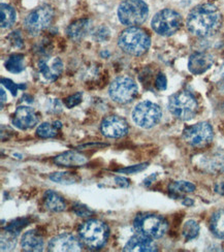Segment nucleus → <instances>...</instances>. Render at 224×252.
<instances>
[{"label":"nucleus","mask_w":224,"mask_h":252,"mask_svg":"<svg viewBox=\"0 0 224 252\" xmlns=\"http://www.w3.org/2000/svg\"><path fill=\"white\" fill-rule=\"evenodd\" d=\"M222 17L219 9L211 3L195 6L188 14L186 26L189 32L197 37H209L219 30Z\"/></svg>","instance_id":"nucleus-1"},{"label":"nucleus","mask_w":224,"mask_h":252,"mask_svg":"<svg viewBox=\"0 0 224 252\" xmlns=\"http://www.w3.org/2000/svg\"><path fill=\"white\" fill-rule=\"evenodd\" d=\"M151 45L150 36L138 27H128L118 37V46L128 55L142 56Z\"/></svg>","instance_id":"nucleus-2"},{"label":"nucleus","mask_w":224,"mask_h":252,"mask_svg":"<svg viewBox=\"0 0 224 252\" xmlns=\"http://www.w3.org/2000/svg\"><path fill=\"white\" fill-rule=\"evenodd\" d=\"M133 227L136 234L149 239L162 238L167 232L166 220L157 214H138L133 220Z\"/></svg>","instance_id":"nucleus-3"},{"label":"nucleus","mask_w":224,"mask_h":252,"mask_svg":"<svg viewBox=\"0 0 224 252\" xmlns=\"http://www.w3.org/2000/svg\"><path fill=\"white\" fill-rule=\"evenodd\" d=\"M82 242L88 248L97 250L102 248L109 239V228L99 220L92 219L82 224L79 229Z\"/></svg>","instance_id":"nucleus-4"},{"label":"nucleus","mask_w":224,"mask_h":252,"mask_svg":"<svg viewBox=\"0 0 224 252\" xmlns=\"http://www.w3.org/2000/svg\"><path fill=\"white\" fill-rule=\"evenodd\" d=\"M197 109L198 104L195 97L188 91L177 92L168 99V110L179 120H191L196 115Z\"/></svg>","instance_id":"nucleus-5"},{"label":"nucleus","mask_w":224,"mask_h":252,"mask_svg":"<svg viewBox=\"0 0 224 252\" xmlns=\"http://www.w3.org/2000/svg\"><path fill=\"white\" fill-rule=\"evenodd\" d=\"M149 15V7L143 0H124L118 7L119 21L126 26L143 24Z\"/></svg>","instance_id":"nucleus-6"},{"label":"nucleus","mask_w":224,"mask_h":252,"mask_svg":"<svg viewBox=\"0 0 224 252\" xmlns=\"http://www.w3.org/2000/svg\"><path fill=\"white\" fill-rule=\"evenodd\" d=\"M151 25L157 34L170 36L175 34L182 25V17L174 9L165 8L153 17Z\"/></svg>","instance_id":"nucleus-7"},{"label":"nucleus","mask_w":224,"mask_h":252,"mask_svg":"<svg viewBox=\"0 0 224 252\" xmlns=\"http://www.w3.org/2000/svg\"><path fill=\"white\" fill-rule=\"evenodd\" d=\"M162 117V111L158 104L152 101L137 103L132 111L133 122L142 128H151L159 123Z\"/></svg>","instance_id":"nucleus-8"},{"label":"nucleus","mask_w":224,"mask_h":252,"mask_svg":"<svg viewBox=\"0 0 224 252\" xmlns=\"http://www.w3.org/2000/svg\"><path fill=\"white\" fill-rule=\"evenodd\" d=\"M111 98L121 104L131 102L137 95L138 87L129 77H119L115 79L109 89Z\"/></svg>","instance_id":"nucleus-9"},{"label":"nucleus","mask_w":224,"mask_h":252,"mask_svg":"<svg viewBox=\"0 0 224 252\" xmlns=\"http://www.w3.org/2000/svg\"><path fill=\"white\" fill-rule=\"evenodd\" d=\"M53 16H54V10L50 5H40L27 15L24 26L30 34L37 35L50 25Z\"/></svg>","instance_id":"nucleus-10"},{"label":"nucleus","mask_w":224,"mask_h":252,"mask_svg":"<svg viewBox=\"0 0 224 252\" xmlns=\"http://www.w3.org/2000/svg\"><path fill=\"white\" fill-rule=\"evenodd\" d=\"M214 136L212 126L208 122H199L189 126L183 133L184 140L192 147L202 148L208 146Z\"/></svg>","instance_id":"nucleus-11"},{"label":"nucleus","mask_w":224,"mask_h":252,"mask_svg":"<svg viewBox=\"0 0 224 252\" xmlns=\"http://www.w3.org/2000/svg\"><path fill=\"white\" fill-rule=\"evenodd\" d=\"M100 129L103 135L111 139H119L128 132V124L122 117L112 115L102 120Z\"/></svg>","instance_id":"nucleus-12"},{"label":"nucleus","mask_w":224,"mask_h":252,"mask_svg":"<svg viewBox=\"0 0 224 252\" xmlns=\"http://www.w3.org/2000/svg\"><path fill=\"white\" fill-rule=\"evenodd\" d=\"M80 241L72 235L64 234L59 235L50 240L48 250L52 252H71L81 251Z\"/></svg>","instance_id":"nucleus-13"},{"label":"nucleus","mask_w":224,"mask_h":252,"mask_svg":"<svg viewBox=\"0 0 224 252\" xmlns=\"http://www.w3.org/2000/svg\"><path fill=\"white\" fill-rule=\"evenodd\" d=\"M37 66L42 77L48 81L57 80L63 71V63L58 57L40 58Z\"/></svg>","instance_id":"nucleus-14"},{"label":"nucleus","mask_w":224,"mask_h":252,"mask_svg":"<svg viewBox=\"0 0 224 252\" xmlns=\"http://www.w3.org/2000/svg\"><path fill=\"white\" fill-rule=\"evenodd\" d=\"M37 122L38 117L33 109L26 106H21L17 108L13 119V124L17 128L26 130L34 127Z\"/></svg>","instance_id":"nucleus-15"},{"label":"nucleus","mask_w":224,"mask_h":252,"mask_svg":"<svg viewBox=\"0 0 224 252\" xmlns=\"http://www.w3.org/2000/svg\"><path fill=\"white\" fill-rule=\"evenodd\" d=\"M214 63V58L206 52H195L189 57L188 69L193 75H202L208 71Z\"/></svg>","instance_id":"nucleus-16"},{"label":"nucleus","mask_w":224,"mask_h":252,"mask_svg":"<svg viewBox=\"0 0 224 252\" xmlns=\"http://www.w3.org/2000/svg\"><path fill=\"white\" fill-rule=\"evenodd\" d=\"M125 252H154L157 251V247L152 239L144 237L140 234L131 237L123 248Z\"/></svg>","instance_id":"nucleus-17"},{"label":"nucleus","mask_w":224,"mask_h":252,"mask_svg":"<svg viewBox=\"0 0 224 252\" xmlns=\"http://www.w3.org/2000/svg\"><path fill=\"white\" fill-rule=\"evenodd\" d=\"M88 161L87 157L76 151H66L55 157L54 162L60 166H82Z\"/></svg>","instance_id":"nucleus-18"},{"label":"nucleus","mask_w":224,"mask_h":252,"mask_svg":"<svg viewBox=\"0 0 224 252\" xmlns=\"http://www.w3.org/2000/svg\"><path fill=\"white\" fill-rule=\"evenodd\" d=\"M44 239H42L35 230L26 232L21 239V247L24 251L38 252L44 250Z\"/></svg>","instance_id":"nucleus-19"},{"label":"nucleus","mask_w":224,"mask_h":252,"mask_svg":"<svg viewBox=\"0 0 224 252\" xmlns=\"http://www.w3.org/2000/svg\"><path fill=\"white\" fill-rule=\"evenodd\" d=\"M90 21L88 19H81L71 23L66 30L68 37L74 41L81 40L85 35H86L90 30Z\"/></svg>","instance_id":"nucleus-20"},{"label":"nucleus","mask_w":224,"mask_h":252,"mask_svg":"<svg viewBox=\"0 0 224 252\" xmlns=\"http://www.w3.org/2000/svg\"><path fill=\"white\" fill-rule=\"evenodd\" d=\"M45 207L52 212H62L66 209V204L58 193L49 190L45 194Z\"/></svg>","instance_id":"nucleus-21"},{"label":"nucleus","mask_w":224,"mask_h":252,"mask_svg":"<svg viewBox=\"0 0 224 252\" xmlns=\"http://www.w3.org/2000/svg\"><path fill=\"white\" fill-rule=\"evenodd\" d=\"M210 228L215 237L224 239V210H219L212 215Z\"/></svg>","instance_id":"nucleus-22"},{"label":"nucleus","mask_w":224,"mask_h":252,"mask_svg":"<svg viewBox=\"0 0 224 252\" xmlns=\"http://www.w3.org/2000/svg\"><path fill=\"white\" fill-rule=\"evenodd\" d=\"M0 16H1V28L7 29L14 25L16 21V10L13 6L1 3L0 5Z\"/></svg>","instance_id":"nucleus-23"},{"label":"nucleus","mask_w":224,"mask_h":252,"mask_svg":"<svg viewBox=\"0 0 224 252\" xmlns=\"http://www.w3.org/2000/svg\"><path fill=\"white\" fill-rule=\"evenodd\" d=\"M5 68L12 73H20L25 68L24 56L22 54L10 55L4 62Z\"/></svg>","instance_id":"nucleus-24"},{"label":"nucleus","mask_w":224,"mask_h":252,"mask_svg":"<svg viewBox=\"0 0 224 252\" xmlns=\"http://www.w3.org/2000/svg\"><path fill=\"white\" fill-rule=\"evenodd\" d=\"M50 179L59 184L71 185L78 183L80 181V177L71 172H56L50 175Z\"/></svg>","instance_id":"nucleus-25"},{"label":"nucleus","mask_w":224,"mask_h":252,"mask_svg":"<svg viewBox=\"0 0 224 252\" xmlns=\"http://www.w3.org/2000/svg\"><path fill=\"white\" fill-rule=\"evenodd\" d=\"M169 191L173 193V195H180L183 193L193 192L195 190V185H193L187 181H176L169 185Z\"/></svg>","instance_id":"nucleus-26"},{"label":"nucleus","mask_w":224,"mask_h":252,"mask_svg":"<svg viewBox=\"0 0 224 252\" xmlns=\"http://www.w3.org/2000/svg\"><path fill=\"white\" fill-rule=\"evenodd\" d=\"M58 128L55 126V124L45 122L40 124L37 129H36V134L39 136V138L42 139H49V138H54L55 135H57Z\"/></svg>","instance_id":"nucleus-27"},{"label":"nucleus","mask_w":224,"mask_h":252,"mask_svg":"<svg viewBox=\"0 0 224 252\" xmlns=\"http://www.w3.org/2000/svg\"><path fill=\"white\" fill-rule=\"evenodd\" d=\"M183 236L187 241L195 239L199 234V225L195 220H187L183 226Z\"/></svg>","instance_id":"nucleus-28"},{"label":"nucleus","mask_w":224,"mask_h":252,"mask_svg":"<svg viewBox=\"0 0 224 252\" xmlns=\"http://www.w3.org/2000/svg\"><path fill=\"white\" fill-rule=\"evenodd\" d=\"M16 235L5 230V235H1V251L13 250L16 246Z\"/></svg>","instance_id":"nucleus-29"},{"label":"nucleus","mask_w":224,"mask_h":252,"mask_svg":"<svg viewBox=\"0 0 224 252\" xmlns=\"http://www.w3.org/2000/svg\"><path fill=\"white\" fill-rule=\"evenodd\" d=\"M27 224H28V221L26 219H24V218L23 219H17V220H15V221H13L12 223H9L6 226L5 230L18 236L19 233L21 232V229H22L24 226H26Z\"/></svg>","instance_id":"nucleus-30"},{"label":"nucleus","mask_w":224,"mask_h":252,"mask_svg":"<svg viewBox=\"0 0 224 252\" xmlns=\"http://www.w3.org/2000/svg\"><path fill=\"white\" fill-rule=\"evenodd\" d=\"M1 85L4 86L8 91H10V93H12L14 96L17 95L19 88H25L24 85L23 86L22 85H17V84L14 83L12 80L5 79V78H1Z\"/></svg>","instance_id":"nucleus-31"},{"label":"nucleus","mask_w":224,"mask_h":252,"mask_svg":"<svg viewBox=\"0 0 224 252\" xmlns=\"http://www.w3.org/2000/svg\"><path fill=\"white\" fill-rule=\"evenodd\" d=\"M81 100H82V94L76 93L64 100V104H65L67 108H73V107L78 106V104L81 102Z\"/></svg>","instance_id":"nucleus-32"},{"label":"nucleus","mask_w":224,"mask_h":252,"mask_svg":"<svg viewBox=\"0 0 224 252\" xmlns=\"http://www.w3.org/2000/svg\"><path fill=\"white\" fill-rule=\"evenodd\" d=\"M73 211L78 216H81V217H89V216L92 215L91 210L88 207L83 206V205H76V206H74Z\"/></svg>","instance_id":"nucleus-33"},{"label":"nucleus","mask_w":224,"mask_h":252,"mask_svg":"<svg viewBox=\"0 0 224 252\" xmlns=\"http://www.w3.org/2000/svg\"><path fill=\"white\" fill-rule=\"evenodd\" d=\"M155 86L160 91H163V90L166 89L167 80H166L165 75H163V73H159V75L156 77V80H155Z\"/></svg>","instance_id":"nucleus-34"},{"label":"nucleus","mask_w":224,"mask_h":252,"mask_svg":"<svg viewBox=\"0 0 224 252\" xmlns=\"http://www.w3.org/2000/svg\"><path fill=\"white\" fill-rule=\"evenodd\" d=\"M148 166V163H143V164H136V165H132L129 167H125V169L120 170V173H124V174H134L137 172H141L143 170H145L146 167Z\"/></svg>","instance_id":"nucleus-35"},{"label":"nucleus","mask_w":224,"mask_h":252,"mask_svg":"<svg viewBox=\"0 0 224 252\" xmlns=\"http://www.w3.org/2000/svg\"><path fill=\"white\" fill-rule=\"evenodd\" d=\"M216 85L218 90L224 94V64L221 66L216 80Z\"/></svg>","instance_id":"nucleus-36"},{"label":"nucleus","mask_w":224,"mask_h":252,"mask_svg":"<svg viewBox=\"0 0 224 252\" xmlns=\"http://www.w3.org/2000/svg\"><path fill=\"white\" fill-rule=\"evenodd\" d=\"M115 182H116L117 185L120 186V187H128V186H129V181L125 179V178H123V177L115 178Z\"/></svg>","instance_id":"nucleus-37"},{"label":"nucleus","mask_w":224,"mask_h":252,"mask_svg":"<svg viewBox=\"0 0 224 252\" xmlns=\"http://www.w3.org/2000/svg\"><path fill=\"white\" fill-rule=\"evenodd\" d=\"M0 93H1V107H3L4 101H6V94L3 88H1V90H0Z\"/></svg>","instance_id":"nucleus-38"},{"label":"nucleus","mask_w":224,"mask_h":252,"mask_svg":"<svg viewBox=\"0 0 224 252\" xmlns=\"http://www.w3.org/2000/svg\"><path fill=\"white\" fill-rule=\"evenodd\" d=\"M183 204L186 206H191V205H193V201H191V199H189V198H186L183 202Z\"/></svg>","instance_id":"nucleus-39"}]
</instances>
